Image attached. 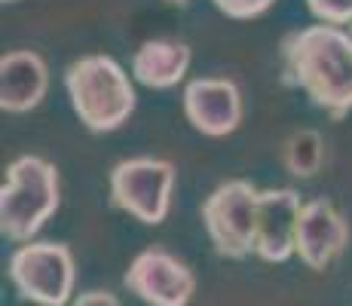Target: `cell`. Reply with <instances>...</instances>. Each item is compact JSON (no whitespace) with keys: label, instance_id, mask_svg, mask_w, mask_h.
Instances as JSON below:
<instances>
[{"label":"cell","instance_id":"cell-13","mask_svg":"<svg viewBox=\"0 0 352 306\" xmlns=\"http://www.w3.org/2000/svg\"><path fill=\"white\" fill-rule=\"evenodd\" d=\"M282 166L288 175L300 181H309L324 166V138L316 129H297L282 144Z\"/></svg>","mask_w":352,"mask_h":306},{"label":"cell","instance_id":"cell-11","mask_svg":"<svg viewBox=\"0 0 352 306\" xmlns=\"http://www.w3.org/2000/svg\"><path fill=\"white\" fill-rule=\"evenodd\" d=\"M50 92V67L40 52L12 50L0 58V107L6 113H28Z\"/></svg>","mask_w":352,"mask_h":306},{"label":"cell","instance_id":"cell-2","mask_svg":"<svg viewBox=\"0 0 352 306\" xmlns=\"http://www.w3.org/2000/svg\"><path fill=\"white\" fill-rule=\"evenodd\" d=\"M132 80L111 56H83L65 67V89L74 113L96 135L117 132L135 113L138 98Z\"/></svg>","mask_w":352,"mask_h":306},{"label":"cell","instance_id":"cell-12","mask_svg":"<svg viewBox=\"0 0 352 306\" xmlns=\"http://www.w3.org/2000/svg\"><path fill=\"white\" fill-rule=\"evenodd\" d=\"M193 50L190 43L175 37H153L135 50L132 56V77L147 89H175L184 83L187 71H190Z\"/></svg>","mask_w":352,"mask_h":306},{"label":"cell","instance_id":"cell-6","mask_svg":"<svg viewBox=\"0 0 352 306\" xmlns=\"http://www.w3.org/2000/svg\"><path fill=\"white\" fill-rule=\"evenodd\" d=\"M10 282L19 297L37 306H71L77 263L62 242H25L10 254Z\"/></svg>","mask_w":352,"mask_h":306},{"label":"cell","instance_id":"cell-1","mask_svg":"<svg viewBox=\"0 0 352 306\" xmlns=\"http://www.w3.org/2000/svg\"><path fill=\"white\" fill-rule=\"evenodd\" d=\"M282 83L300 89L331 120L352 113V34L337 25H307L279 43Z\"/></svg>","mask_w":352,"mask_h":306},{"label":"cell","instance_id":"cell-14","mask_svg":"<svg viewBox=\"0 0 352 306\" xmlns=\"http://www.w3.org/2000/svg\"><path fill=\"white\" fill-rule=\"evenodd\" d=\"M307 6L324 25H352V0H307Z\"/></svg>","mask_w":352,"mask_h":306},{"label":"cell","instance_id":"cell-8","mask_svg":"<svg viewBox=\"0 0 352 306\" xmlns=\"http://www.w3.org/2000/svg\"><path fill=\"white\" fill-rule=\"evenodd\" d=\"M184 117L206 138H227L242 122V89L230 77H196L184 86Z\"/></svg>","mask_w":352,"mask_h":306},{"label":"cell","instance_id":"cell-19","mask_svg":"<svg viewBox=\"0 0 352 306\" xmlns=\"http://www.w3.org/2000/svg\"><path fill=\"white\" fill-rule=\"evenodd\" d=\"M349 34H352V25H349Z\"/></svg>","mask_w":352,"mask_h":306},{"label":"cell","instance_id":"cell-15","mask_svg":"<svg viewBox=\"0 0 352 306\" xmlns=\"http://www.w3.org/2000/svg\"><path fill=\"white\" fill-rule=\"evenodd\" d=\"M214 10L224 12L227 19H236V22H248V19H257L276 3V0H212Z\"/></svg>","mask_w":352,"mask_h":306},{"label":"cell","instance_id":"cell-10","mask_svg":"<svg viewBox=\"0 0 352 306\" xmlns=\"http://www.w3.org/2000/svg\"><path fill=\"white\" fill-rule=\"evenodd\" d=\"M303 202L300 193L291 187L261 190L257 199V227H254V254L267 263H285L294 257L297 221Z\"/></svg>","mask_w":352,"mask_h":306},{"label":"cell","instance_id":"cell-4","mask_svg":"<svg viewBox=\"0 0 352 306\" xmlns=\"http://www.w3.org/2000/svg\"><path fill=\"white\" fill-rule=\"evenodd\" d=\"M175 166L160 156H129L111 168V202L135 221L157 227L172 212Z\"/></svg>","mask_w":352,"mask_h":306},{"label":"cell","instance_id":"cell-18","mask_svg":"<svg viewBox=\"0 0 352 306\" xmlns=\"http://www.w3.org/2000/svg\"><path fill=\"white\" fill-rule=\"evenodd\" d=\"M3 3H16V0H3Z\"/></svg>","mask_w":352,"mask_h":306},{"label":"cell","instance_id":"cell-16","mask_svg":"<svg viewBox=\"0 0 352 306\" xmlns=\"http://www.w3.org/2000/svg\"><path fill=\"white\" fill-rule=\"evenodd\" d=\"M71 306H123L120 297L113 291H104V288H92V291H83L71 300Z\"/></svg>","mask_w":352,"mask_h":306},{"label":"cell","instance_id":"cell-17","mask_svg":"<svg viewBox=\"0 0 352 306\" xmlns=\"http://www.w3.org/2000/svg\"><path fill=\"white\" fill-rule=\"evenodd\" d=\"M166 3H178V6H184V3H187V0H166Z\"/></svg>","mask_w":352,"mask_h":306},{"label":"cell","instance_id":"cell-5","mask_svg":"<svg viewBox=\"0 0 352 306\" xmlns=\"http://www.w3.org/2000/svg\"><path fill=\"white\" fill-rule=\"evenodd\" d=\"M257 199L261 190L245 178L224 181L202 202V227L208 233L214 254L227 261H245L254 254Z\"/></svg>","mask_w":352,"mask_h":306},{"label":"cell","instance_id":"cell-9","mask_svg":"<svg viewBox=\"0 0 352 306\" xmlns=\"http://www.w3.org/2000/svg\"><path fill=\"white\" fill-rule=\"evenodd\" d=\"M349 245V221L331 199L303 202L300 221H297L294 254L303 267L313 273H324Z\"/></svg>","mask_w":352,"mask_h":306},{"label":"cell","instance_id":"cell-3","mask_svg":"<svg viewBox=\"0 0 352 306\" xmlns=\"http://www.w3.org/2000/svg\"><path fill=\"white\" fill-rule=\"evenodd\" d=\"M62 184L58 168L43 156H16L6 166L0 187V233L3 239L25 245L43 230V223L58 212Z\"/></svg>","mask_w":352,"mask_h":306},{"label":"cell","instance_id":"cell-7","mask_svg":"<svg viewBox=\"0 0 352 306\" xmlns=\"http://www.w3.org/2000/svg\"><path fill=\"white\" fill-rule=\"evenodd\" d=\"M123 285L147 306H187L196 294V276L166 248H144L129 263Z\"/></svg>","mask_w":352,"mask_h":306}]
</instances>
